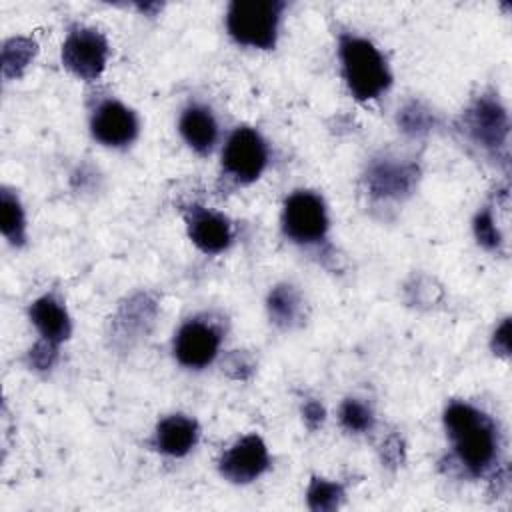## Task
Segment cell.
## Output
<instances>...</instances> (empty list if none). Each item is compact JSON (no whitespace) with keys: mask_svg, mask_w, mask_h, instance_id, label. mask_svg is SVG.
I'll list each match as a JSON object with an SVG mask.
<instances>
[{"mask_svg":"<svg viewBox=\"0 0 512 512\" xmlns=\"http://www.w3.org/2000/svg\"><path fill=\"white\" fill-rule=\"evenodd\" d=\"M444 426L460 462L482 474L496 458L498 438L494 422L466 402H452L444 412Z\"/></svg>","mask_w":512,"mask_h":512,"instance_id":"obj_1","label":"cell"},{"mask_svg":"<svg viewBox=\"0 0 512 512\" xmlns=\"http://www.w3.org/2000/svg\"><path fill=\"white\" fill-rule=\"evenodd\" d=\"M340 62L344 80L358 100L378 98L392 82L384 56L366 38L340 36Z\"/></svg>","mask_w":512,"mask_h":512,"instance_id":"obj_2","label":"cell"},{"mask_svg":"<svg viewBox=\"0 0 512 512\" xmlns=\"http://www.w3.org/2000/svg\"><path fill=\"white\" fill-rule=\"evenodd\" d=\"M282 10L280 0H234L226 14L228 32L242 46L268 50L276 44Z\"/></svg>","mask_w":512,"mask_h":512,"instance_id":"obj_3","label":"cell"},{"mask_svg":"<svg viewBox=\"0 0 512 512\" xmlns=\"http://www.w3.org/2000/svg\"><path fill=\"white\" fill-rule=\"evenodd\" d=\"M282 226L288 238L300 244L318 242L328 230V214L324 202L314 192H294L282 212Z\"/></svg>","mask_w":512,"mask_h":512,"instance_id":"obj_4","label":"cell"},{"mask_svg":"<svg viewBox=\"0 0 512 512\" xmlns=\"http://www.w3.org/2000/svg\"><path fill=\"white\" fill-rule=\"evenodd\" d=\"M108 60V42L96 28L78 26L70 30L62 44L64 66L82 80H94L102 74Z\"/></svg>","mask_w":512,"mask_h":512,"instance_id":"obj_5","label":"cell"},{"mask_svg":"<svg viewBox=\"0 0 512 512\" xmlns=\"http://www.w3.org/2000/svg\"><path fill=\"white\" fill-rule=\"evenodd\" d=\"M268 162V148L262 136L248 128H236L222 152L224 170L242 184L254 182Z\"/></svg>","mask_w":512,"mask_h":512,"instance_id":"obj_6","label":"cell"},{"mask_svg":"<svg viewBox=\"0 0 512 512\" xmlns=\"http://www.w3.org/2000/svg\"><path fill=\"white\" fill-rule=\"evenodd\" d=\"M466 134L484 150L496 152L508 138V116L498 100L480 98L464 114Z\"/></svg>","mask_w":512,"mask_h":512,"instance_id":"obj_7","label":"cell"},{"mask_svg":"<svg viewBox=\"0 0 512 512\" xmlns=\"http://www.w3.org/2000/svg\"><path fill=\"white\" fill-rule=\"evenodd\" d=\"M268 450L262 438L258 436H244L232 448H228L220 458V474L234 482L246 484L256 480L268 468Z\"/></svg>","mask_w":512,"mask_h":512,"instance_id":"obj_8","label":"cell"},{"mask_svg":"<svg viewBox=\"0 0 512 512\" xmlns=\"http://www.w3.org/2000/svg\"><path fill=\"white\" fill-rule=\"evenodd\" d=\"M92 134L106 146L130 144L138 134V118L118 100L102 102L90 122Z\"/></svg>","mask_w":512,"mask_h":512,"instance_id":"obj_9","label":"cell"},{"mask_svg":"<svg viewBox=\"0 0 512 512\" xmlns=\"http://www.w3.org/2000/svg\"><path fill=\"white\" fill-rule=\"evenodd\" d=\"M218 344L220 336L210 324L190 320L178 330L174 338V356L182 366L202 368L214 360Z\"/></svg>","mask_w":512,"mask_h":512,"instance_id":"obj_10","label":"cell"},{"mask_svg":"<svg viewBox=\"0 0 512 512\" xmlns=\"http://www.w3.org/2000/svg\"><path fill=\"white\" fill-rule=\"evenodd\" d=\"M188 234L192 242L206 254H216L228 248L232 240V228L228 218L208 208L192 206L186 214Z\"/></svg>","mask_w":512,"mask_h":512,"instance_id":"obj_11","label":"cell"},{"mask_svg":"<svg viewBox=\"0 0 512 512\" xmlns=\"http://www.w3.org/2000/svg\"><path fill=\"white\" fill-rule=\"evenodd\" d=\"M416 182V168L412 164L396 162L392 158L376 160L366 176L370 194L378 198H400L412 190Z\"/></svg>","mask_w":512,"mask_h":512,"instance_id":"obj_12","label":"cell"},{"mask_svg":"<svg viewBox=\"0 0 512 512\" xmlns=\"http://www.w3.org/2000/svg\"><path fill=\"white\" fill-rule=\"evenodd\" d=\"M198 440V424L182 414L164 418L156 428V446L168 456L188 454Z\"/></svg>","mask_w":512,"mask_h":512,"instance_id":"obj_13","label":"cell"},{"mask_svg":"<svg viewBox=\"0 0 512 512\" xmlns=\"http://www.w3.org/2000/svg\"><path fill=\"white\" fill-rule=\"evenodd\" d=\"M30 320L38 328L42 340L60 344L70 336V318L64 306L52 296H42L30 306Z\"/></svg>","mask_w":512,"mask_h":512,"instance_id":"obj_14","label":"cell"},{"mask_svg":"<svg viewBox=\"0 0 512 512\" xmlns=\"http://www.w3.org/2000/svg\"><path fill=\"white\" fill-rule=\"evenodd\" d=\"M180 134L190 148L206 154L218 138V126L208 108L194 104L180 116Z\"/></svg>","mask_w":512,"mask_h":512,"instance_id":"obj_15","label":"cell"},{"mask_svg":"<svg viewBox=\"0 0 512 512\" xmlns=\"http://www.w3.org/2000/svg\"><path fill=\"white\" fill-rule=\"evenodd\" d=\"M0 228H2V234L16 246H20L26 238L22 206L18 198L6 188H2L0 192Z\"/></svg>","mask_w":512,"mask_h":512,"instance_id":"obj_16","label":"cell"},{"mask_svg":"<svg viewBox=\"0 0 512 512\" xmlns=\"http://www.w3.org/2000/svg\"><path fill=\"white\" fill-rule=\"evenodd\" d=\"M298 306V294L288 284L276 286L268 296V312L278 326H290L298 316Z\"/></svg>","mask_w":512,"mask_h":512,"instance_id":"obj_17","label":"cell"},{"mask_svg":"<svg viewBox=\"0 0 512 512\" xmlns=\"http://www.w3.org/2000/svg\"><path fill=\"white\" fill-rule=\"evenodd\" d=\"M36 54V44L30 38H12L2 48V72L6 78L18 76Z\"/></svg>","mask_w":512,"mask_h":512,"instance_id":"obj_18","label":"cell"},{"mask_svg":"<svg viewBox=\"0 0 512 512\" xmlns=\"http://www.w3.org/2000/svg\"><path fill=\"white\" fill-rule=\"evenodd\" d=\"M342 496H344L342 486L336 482H328L324 478H312L308 492H306L308 506L316 512L336 510L342 502Z\"/></svg>","mask_w":512,"mask_h":512,"instance_id":"obj_19","label":"cell"},{"mask_svg":"<svg viewBox=\"0 0 512 512\" xmlns=\"http://www.w3.org/2000/svg\"><path fill=\"white\" fill-rule=\"evenodd\" d=\"M340 422L350 432H364V430L372 428L374 416H372V410L364 402L348 398L340 406Z\"/></svg>","mask_w":512,"mask_h":512,"instance_id":"obj_20","label":"cell"},{"mask_svg":"<svg viewBox=\"0 0 512 512\" xmlns=\"http://www.w3.org/2000/svg\"><path fill=\"white\" fill-rule=\"evenodd\" d=\"M398 122H400L404 132H408V134H422V132H426L432 126L434 118H432V114L422 104L410 102V104H406L400 110Z\"/></svg>","mask_w":512,"mask_h":512,"instance_id":"obj_21","label":"cell"},{"mask_svg":"<svg viewBox=\"0 0 512 512\" xmlns=\"http://www.w3.org/2000/svg\"><path fill=\"white\" fill-rule=\"evenodd\" d=\"M474 234H476V240L488 248V250H496L502 242V236H500V230L496 226V220L492 216V212L486 208L482 210L476 218H474Z\"/></svg>","mask_w":512,"mask_h":512,"instance_id":"obj_22","label":"cell"},{"mask_svg":"<svg viewBox=\"0 0 512 512\" xmlns=\"http://www.w3.org/2000/svg\"><path fill=\"white\" fill-rule=\"evenodd\" d=\"M30 364L38 370H46L54 364L56 356H58V346L56 344H50L46 340H40L34 344V348L30 350Z\"/></svg>","mask_w":512,"mask_h":512,"instance_id":"obj_23","label":"cell"},{"mask_svg":"<svg viewBox=\"0 0 512 512\" xmlns=\"http://www.w3.org/2000/svg\"><path fill=\"white\" fill-rule=\"evenodd\" d=\"M492 348L496 354L508 356L510 352V320L506 318L494 332V340H492Z\"/></svg>","mask_w":512,"mask_h":512,"instance_id":"obj_24","label":"cell"},{"mask_svg":"<svg viewBox=\"0 0 512 512\" xmlns=\"http://www.w3.org/2000/svg\"><path fill=\"white\" fill-rule=\"evenodd\" d=\"M302 416H304V422L310 430H316L322 422H324V406L316 400H310L304 404L302 408Z\"/></svg>","mask_w":512,"mask_h":512,"instance_id":"obj_25","label":"cell"}]
</instances>
